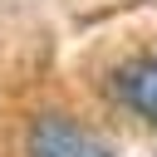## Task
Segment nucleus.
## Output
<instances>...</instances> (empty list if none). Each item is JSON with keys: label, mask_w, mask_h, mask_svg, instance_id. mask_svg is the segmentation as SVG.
Here are the masks:
<instances>
[{"label": "nucleus", "mask_w": 157, "mask_h": 157, "mask_svg": "<svg viewBox=\"0 0 157 157\" xmlns=\"http://www.w3.org/2000/svg\"><path fill=\"white\" fill-rule=\"evenodd\" d=\"M25 152L29 157H113L83 123H74L69 113H39L29 123V137H25Z\"/></svg>", "instance_id": "1"}, {"label": "nucleus", "mask_w": 157, "mask_h": 157, "mask_svg": "<svg viewBox=\"0 0 157 157\" xmlns=\"http://www.w3.org/2000/svg\"><path fill=\"white\" fill-rule=\"evenodd\" d=\"M113 93H118L123 108H132L137 118L157 123V54H142V59L123 64L118 78H113Z\"/></svg>", "instance_id": "2"}]
</instances>
